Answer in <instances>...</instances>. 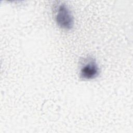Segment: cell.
Masks as SVG:
<instances>
[{"instance_id": "6da1fadb", "label": "cell", "mask_w": 133, "mask_h": 133, "mask_svg": "<svg viewBox=\"0 0 133 133\" xmlns=\"http://www.w3.org/2000/svg\"><path fill=\"white\" fill-rule=\"evenodd\" d=\"M55 19L57 24L62 29L70 30L74 26L73 16L70 9L63 3L57 6L55 10Z\"/></svg>"}, {"instance_id": "7a4b0ae2", "label": "cell", "mask_w": 133, "mask_h": 133, "mask_svg": "<svg viewBox=\"0 0 133 133\" xmlns=\"http://www.w3.org/2000/svg\"><path fill=\"white\" fill-rule=\"evenodd\" d=\"M100 74V69L96 60L92 57L84 59L81 63L79 75L83 80H91L97 78Z\"/></svg>"}]
</instances>
